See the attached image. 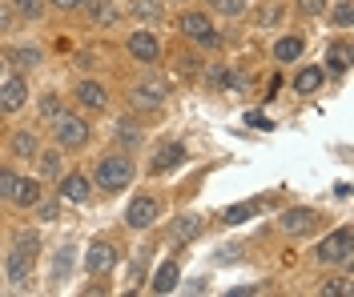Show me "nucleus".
<instances>
[{
	"label": "nucleus",
	"mask_w": 354,
	"mask_h": 297,
	"mask_svg": "<svg viewBox=\"0 0 354 297\" xmlns=\"http://www.w3.org/2000/svg\"><path fill=\"white\" fill-rule=\"evenodd\" d=\"M351 245H354V233H351V229H346V225L334 229L331 237L318 245V261H322V265H346V261L354 257Z\"/></svg>",
	"instance_id": "obj_1"
},
{
	"label": "nucleus",
	"mask_w": 354,
	"mask_h": 297,
	"mask_svg": "<svg viewBox=\"0 0 354 297\" xmlns=\"http://www.w3.org/2000/svg\"><path fill=\"white\" fill-rule=\"evenodd\" d=\"M129 181H133V165L125 157H105L97 165V185H101V189L117 193V189H125Z\"/></svg>",
	"instance_id": "obj_2"
},
{
	"label": "nucleus",
	"mask_w": 354,
	"mask_h": 297,
	"mask_svg": "<svg viewBox=\"0 0 354 297\" xmlns=\"http://www.w3.org/2000/svg\"><path fill=\"white\" fill-rule=\"evenodd\" d=\"M166 96H169L166 76H149V81H141V85L129 89V105H137V109H157Z\"/></svg>",
	"instance_id": "obj_3"
},
{
	"label": "nucleus",
	"mask_w": 354,
	"mask_h": 297,
	"mask_svg": "<svg viewBox=\"0 0 354 297\" xmlns=\"http://www.w3.org/2000/svg\"><path fill=\"white\" fill-rule=\"evenodd\" d=\"M57 145L61 149H85L89 145V125L81 116H57Z\"/></svg>",
	"instance_id": "obj_4"
},
{
	"label": "nucleus",
	"mask_w": 354,
	"mask_h": 297,
	"mask_svg": "<svg viewBox=\"0 0 354 297\" xmlns=\"http://www.w3.org/2000/svg\"><path fill=\"white\" fill-rule=\"evenodd\" d=\"M157 201L153 197H133V205L125 209V221H129V229H149L153 221H157Z\"/></svg>",
	"instance_id": "obj_5"
},
{
	"label": "nucleus",
	"mask_w": 354,
	"mask_h": 297,
	"mask_svg": "<svg viewBox=\"0 0 354 297\" xmlns=\"http://www.w3.org/2000/svg\"><path fill=\"white\" fill-rule=\"evenodd\" d=\"M32 253H37V249H28V245H21V249L8 253V261H4V277H8L12 285H24V281H28V269H32Z\"/></svg>",
	"instance_id": "obj_6"
},
{
	"label": "nucleus",
	"mask_w": 354,
	"mask_h": 297,
	"mask_svg": "<svg viewBox=\"0 0 354 297\" xmlns=\"http://www.w3.org/2000/svg\"><path fill=\"white\" fill-rule=\"evenodd\" d=\"M113 261H117V249H113L109 241H93V245H89V253H85L89 274H109V269H113Z\"/></svg>",
	"instance_id": "obj_7"
},
{
	"label": "nucleus",
	"mask_w": 354,
	"mask_h": 297,
	"mask_svg": "<svg viewBox=\"0 0 354 297\" xmlns=\"http://www.w3.org/2000/svg\"><path fill=\"white\" fill-rule=\"evenodd\" d=\"M129 57H133V61H141V65H153V61L161 57L157 37H149V32H133V37H129Z\"/></svg>",
	"instance_id": "obj_8"
},
{
	"label": "nucleus",
	"mask_w": 354,
	"mask_h": 297,
	"mask_svg": "<svg viewBox=\"0 0 354 297\" xmlns=\"http://www.w3.org/2000/svg\"><path fill=\"white\" fill-rule=\"evenodd\" d=\"M181 32H186L189 41H201V45H213V41H217L206 12H186V17H181Z\"/></svg>",
	"instance_id": "obj_9"
},
{
	"label": "nucleus",
	"mask_w": 354,
	"mask_h": 297,
	"mask_svg": "<svg viewBox=\"0 0 354 297\" xmlns=\"http://www.w3.org/2000/svg\"><path fill=\"white\" fill-rule=\"evenodd\" d=\"M24 101H28V89H24V81H21V76L4 81V89H0V113H17Z\"/></svg>",
	"instance_id": "obj_10"
},
{
	"label": "nucleus",
	"mask_w": 354,
	"mask_h": 297,
	"mask_svg": "<svg viewBox=\"0 0 354 297\" xmlns=\"http://www.w3.org/2000/svg\"><path fill=\"white\" fill-rule=\"evenodd\" d=\"M314 225H318V217H314L310 209H286V213H282V229H286V233H294V237L310 233Z\"/></svg>",
	"instance_id": "obj_11"
},
{
	"label": "nucleus",
	"mask_w": 354,
	"mask_h": 297,
	"mask_svg": "<svg viewBox=\"0 0 354 297\" xmlns=\"http://www.w3.org/2000/svg\"><path fill=\"white\" fill-rule=\"evenodd\" d=\"M186 161V149L181 145H161L157 157H153V173H166V169H177Z\"/></svg>",
	"instance_id": "obj_12"
},
{
	"label": "nucleus",
	"mask_w": 354,
	"mask_h": 297,
	"mask_svg": "<svg viewBox=\"0 0 354 297\" xmlns=\"http://www.w3.org/2000/svg\"><path fill=\"white\" fill-rule=\"evenodd\" d=\"M61 197H69V201H89V177L69 173V177L61 181Z\"/></svg>",
	"instance_id": "obj_13"
},
{
	"label": "nucleus",
	"mask_w": 354,
	"mask_h": 297,
	"mask_svg": "<svg viewBox=\"0 0 354 297\" xmlns=\"http://www.w3.org/2000/svg\"><path fill=\"white\" fill-rule=\"evenodd\" d=\"M149 289H153V294H173V289H177V265H173V261H166V265L153 274Z\"/></svg>",
	"instance_id": "obj_14"
},
{
	"label": "nucleus",
	"mask_w": 354,
	"mask_h": 297,
	"mask_svg": "<svg viewBox=\"0 0 354 297\" xmlns=\"http://www.w3.org/2000/svg\"><path fill=\"white\" fill-rule=\"evenodd\" d=\"M169 233H173L177 241H193V237L201 233V217H193V213H186V217H173Z\"/></svg>",
	"instance_id": "obj_15"
},
{
	"label": "nucleus",
	"mask_w": 354,
	"mask_h": 297,
	"mask_svg": "<svg viewBox=\"0 0 354 297\" xmlns=\"http://www.w3.org/2000/svg\"><path fill=\"white\" fill-rule=\"evenodd\" d=\"M85 4H89V17H93L97 24H101V28H109V24H117V4H109V0H85Z\"/></svg>",
	"instance_id": "obj_16"
},
{
	"label": "nucleus",
	"mask_w": 354,
	"mask_h": 297,
	"mask_svg": "<svg viewBox=\"0 0 354 297\" xmlns=\"http://www.w3.org/2000/svg\"><path fill=\"white\" fill-rule=\"evenodd\" d=\"M77 101H81L85 109H105V101H109V96H105V89H101L97 81H85V85L77 89Z\"/></svg>",
	"instance_id": "obj_17"
},
{
	"label": "nucleus",
	"mask_w": 354,
	"mask_h": 297,
	"mask_svg": "<svg viewBox=\"0 0 354 297\" xmlns=\"http://www.w3.org/2000/svg\"><path fill=\"white\" fill-rule=\"evenodd\" d=\"M129 8H133V17H137V21H145V24H157L161 17H166L161 0H133Z\"/></svg>",
	"instance_id": "obj_18"
},
{
	"label": "nucleus",
	"mask_w": 354,
	"mask_h": 297,
	"mask_svg": "<svg viewBox=\"0 0 354 297\" xmlns=\"http://www.w3.org/2000/svg\"><path fill=\"white\" fill-rule=\"evenodd\" d=\"M37 197H41V185L32 181V177H17L12 201H17V205H37Z\"/></svg>",
	"instance_id": "obj_19"
},
{
	"label": "nucleus",
	"mask_w": 354,
	"mask_h": 297,
	"mask_svg": "<svg viewBox=\"0 0 354 297\" xmlns=\"http://www.w3.org/2000/svg\"><path fill=\"white\" fill-rule=\"evenodd\" d=\"M274 57H278L282 65H290L294 57H302V41H298V37H282V41L274 45Z\"/></svg>",
	"instance_id": "obj_20"
},
{
	"label": "nucleus",
	"mask_w": 354,
	"mask_h": 297,
	"mask_svg": "<svg viewBox=\"0 0 354 297\" xmlns=\"http://www.w3.org/2000/svg\"><path fill=\"white\" fill-rule=\"evenodd\" d=\"M294 89L306 92V96H310V92H318V89H322V69H302V72H298V81H294Z\"/></svg>",
	"instance_id": "obj_21"
},
{
	"label": "nucleus",
	"mask_w": 354,
	"mask_h": 297,
	"mask_svg": "<svg viewBox=\"0 0 354 297\" xmlns=\"http://www.w3.org/2000/svg\"><path fill=\"white\" fill-rule=\"evenodd\" d=\"M254 213H258V205H254V201H246V205H230L226 213H222V221H226V225H242V221H250Z\"/></svg>",
	"instance_id": "obj_22"
},
{
	"label": "nucleus",
	"mask_w": 354,
	"mask_h": 297,
	"mask_svg": "<svg viewBox=\"0 0 354 297\" xmlns=\"http://www.w3.org/2000/svg\"><path fill=\"white\" fill-rule=\"evenodd\" d=\"M117 141L129 149V145H137V141H141V129H137L129 116H121V121H117Z\"/></svg>",
	"instance_id": "obj_23"
},
{
	"label": "nucleus",
	"mask_w": 354,
	"mask_h": 297,
	"mask_svg": "<svg viewBox=\"0 0 354 297\" xmlns=\"http://www.w3.org/2000/svg\"><path fill=\"white\" fill-rule=\"evenodd\" d=\"M12 153L17 157H37V137L32 133H17L12 137Z\"/></svg>",
	"instance_id": "obj_24"
},
{
	"label": "nucleus",
	"mask_w": 354,
	"mask_h": 297,
	"mask_svg": "<svg viewBox=\"0 0 354 297\" xmlns=\"http://www.w3.org/2000/svg\"><path fill=\"white\" fill-rule=\"evenodd\" d=\"M69 269H72V253H69V245H65V249H57V261H52V281H65Z\"/></svg>",
	"instance_id": "obj_25"
},
{
	"label": "nucleus",
	"mask_w": 354,
	"mask_h": 297,
	"mask_svg": "<svg viewBox=\"0 0 354 297\" xmlns=\"http://www.w3.org/2000/svg\"><path fill=\"white\" fill-rule=\"evenodd\" d=\"M37 113L45 116V121H57V116H61V96H57V92H48V96H41Z\"/></svg>",
	"instance_id": "obj_26"
},
{
	"label": "nucleus",
	"mask_w": 354,
	"mask_h": 297,
	"mask_svg": "<svg viewBox=\"0 0 354 297\" xmlns=\"http://www.w3.org/2000/svg\"><path fill=\"white\" fill-rule=\"evenodd\" d=\"M12 65H17V69H32V65H41V52H37V48H17V52H12Z\"/></svg>",
	"instance_id": "obj_27"
},
{
	"label": "nucleus",
	"mask_w": 354,
	"mask_h": 297,
	"mask_svg": "<svg viewBox=\"0 0 354 297\" xmlns=\"http://www.w3.org/2000/svg\"><path fill=\"white\" fill-rule=\"evenodd\" d=\"M331 65H334V72H346V65H351V45H342V41H338V45L331 48Z\"/></svg>",
	"instance_id": "obj_28"
},
{
	"label": "nucleus",
	"mask_w": 354,
	"mask_h": 297,
	"mask_svg": "<svg viewBox=\"0 0 354 297\" xmlns=\"http://www.w3.org/2000/svg\"><path fill=\"white\" fill-rule=\"evenodd\" d=\"M12 4H17V12L28 17V21H37V17H41V8H45V0H12Z\"/></svg>",
	"instance_id": "obj_29"
},
{
	"label": "nucleus",
	"mask_w": 354,
	"mask_h": 297,
	"mask_svg": "<svg viewBox=\"0 0 354 297\" xmlns=\"http://www.w3.org/2000/svg\"><path fill=\"white\" fill-rule=\"evenodd\" d=\"M61 173V153H45L41 157V177H57Z\"/></svg>",
	"instance_id": "obj_30"
},
{
	"label": "nucleus",
	"mask_w": 354,
	"mask_h": 297,
	"mask_svg": "<svg viewBox=\"0 0 354 297\" xmlns=\"http://www.w3.org/2000/svg\"><path fill=\"white\" fill-rule=\"evenodd\" d=\"M37 217H41V221H57V217H61V205H57V201H41V197H37Z\"/></svg>",
	"instance_id": "obj_31"
},
{
	"label": "nucleus",
	"mask_w": 354,
	"mask_h": 297,
	"mask_svg": "<svg viewBox=\"0 0 354 297\" xmlns=\"http://www.w3.org/2000/svg\"><path fill=\"white\" fill-rule=\"evenodd\" d=\"M322 294H331V297H351V294H354V285H351V277H338V281H331Z\"/></svg>",
	"instance_id": "obj_32"
},
{
	"label": "nucleus",
	"mask_w": 354,
	"mask_h": 297,
	"mask_svg": "<svg viewBox=\"0 0 354 297\" xmlns=\"http://www.w3.org/2000/svg\"><path fill=\"white\" fill-rule=\"evenodd\" d=\"M210 4L222 12V17H237V12L246 8V0H210Z\"/></svg>",
	"instance_id": "obj_33"
},
{
	"label": "nucleus",
	"mask_w": 354,
	"mask_h": 297,
	"mask_svg": "<svg viewBox=\"0 0 354 297\" xmlns=\"http://www.w3.org/2000/svg\"><path fill=\"white\" fill-rule=\"evenodd\" d=\"M331 21L338 24V28H351V21H354V8H351V4H338V8L331 12Z\"/></svg>",
	"instance_id": "obj_34"
},
{
	"label": "nucleus",
	"mask_w": 354,
	"mask_h": 297,
	"mask_svg": "<svg viewBox=\"0 0 354 297\" xmlns=\"http://www.w3.org/2000/svg\"><path fill=\"white\" fill-rule=\"evenodd\" d=\"M12 189H17V173L0 169V197H12Z\"/></svg>",
	"instance_id": "obj_35"
},
{
	"label": "nucleus",
	"mask_w": 354,
	"mask_h": 297,
	"mask_svg": "<svg viewBox=\"0 0 354 297\" xmlns=\"http://www.w3.org/2000/svg\"><path fill=\"white\" fill-rule=\"evenodd\" d=\"M246 125H250V129H274V121H266L258 109H254V113H246Z\"/></svg>",
	"instance_id": "obj_36"
},
{
	"label": "nucleus",
	"mask_w": 354,
	"mask_h": 297,
	"mask_svg": "<svg viewBox=\"0 0 354 297\" xmlns=\"http://www.w3.org/2000/svg\"><path fill=\"white\" fill-rule=\"evenodd\" d=\"M298 8L314 17V12H322V8H326V0H298Z\"/></svg>",
	"instance_id": "obj_37"
},
{
	"label": "nucleus",
	"mask_w": 354,
	"mask_h": 297,
	"mask_svg": "<svg viewBox=\"0 0 354 297\" xmlns=\"http://www.w3.org/2000/svg\"><path fill=\"white\" fill-rule=\"evenodd\" d=\"M141 277H145V265L141 261H133V265H129V281H133V289L141 285Z\"/></svg>",
	"instance_id": "obj_38"
},
{
	"label": "nucleus",
	"mask_w": 354,
	"mask_h": 297,
	"mask_svg": "<svg viewBox=\"0 0 354 297\" xmlns=\"http://www.w3.org/2000/svg\"><path fill=\"white\" fill-rule=\"evenodd\" d=\"M4 28H12V12H8V8H0V32H4Z\"/></svg>",
	"instance_id": "obj_39"
},
{
	"label": "nucleus",
	"mask_w": 354,
	"mask_h": 297,
	"mask_svg": "<svg viewBox=\"0 0 354 297\" xmlns=\"http://www.w3.org/2000/svg\"><path fill=\"white\" fill-rule=\"evenodd\" d=\"M52 4H57V8H81L85 0H52Z\"/></svg>",
	"instance_id": "obj_40"
},
{
	"label": "nucleus",
	"mask_w": 354,
	"mask_h": 297,
	"mask_svg": "<svg viewBox=\"0 0 354 297\" xmlns=\"http://www.w3.org/2000/svg\"><path fill=\"white\" fill-rule=\"evenodd\" d=\"M0 76H4V65H0Z\"/></svg>",
	"instance_id": "obj_41"
}]
</instances>
